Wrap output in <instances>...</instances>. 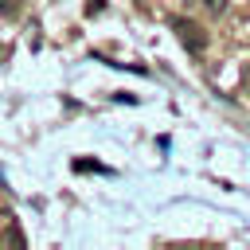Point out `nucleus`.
Returning <instances> with one entry per match:
<instances>
[{
    "label": "nucleus",
    "instance_id": "f257e3e1",
    "mask_svg": "<svg viewBox=\"0 0 250 250\" xmlns=\"http://www.w3.org/2000/svg\"><path fill=\"white\" fill-rule=\"evenodd\" d=\"M172 31L180 35V43H184L191 55H203V51H207V31H203L195 20H184V16H176V20H172Z\"/></svg>",
    "mask_w": 250,
    "mask_h": 250
},
{
    "label": "nucleus",
    "instance_id": "f03ea898",
    "mask_svg": "<svg viewBox=\"0 0 250 250\" xmlns=\"http://www.w3.org/2000/svg\"><path fill=\"white\" fill-rule=\"evenodd\" d=\"M195 4H199L207 16H223V12H227V0H195Z\"/></svg>",
    "mask_w": 250,
    "mask_h": 250
},
{
    "label": "nucleus",
    "instance_id": "7ed1b4c3",
    "mask_svg": "<svg viewBox=\"0 0 250 250\" xmlns=\"http://www.w3.org/2000/svg\"><path fill=\"white\" fill-rule=\"evenodd\" d=\"M74 172H105V168L94 164V160H74Z\"/></svg>",
    "mask_w": 250,
    "mask_h": 250
},
{
    "label": "nucleus",
    "instance_id": "20e7f679",
    "mask_svg": "<svg viewBox=\"0 0 250 250\" xmlns=\"http://www.w3.org/2000/svg\"><path fill=\"white\" fill-rule=\"evenodd\" d=\"M4 242H16V246H23V234H20V230H16V227H12V230H8V234H4Z\"/></svg>",
    "mask_w": 250,
    "mask_h": 250
},
{
    "label": "nucleus",
    "instance_id": "39448f33",
    "mask_svg": "<svg viewBox=\"0 0 250 250\" xmlns=\"http://www.w3.org/2000/svg\"><path fill=\"white\" fill-rule=\"evenodd\" d=\"M242 90H246V94H250V62H246V66H242Z\"/></svg>",
    "mask_w": 250,
    "mask_h": 250
}]
</instances>
